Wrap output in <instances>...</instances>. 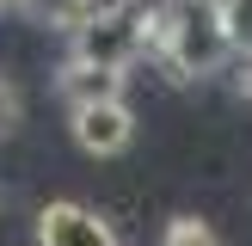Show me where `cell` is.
<instances>
[{
  "instance_id": "6da1fadb",
  "label": "cell",
  "mask_w": 252,
  "mask_h": 246,
  "mask_svg": "<svg viewBox=\"0 0 252 246\" xmlns=\"http://www.w3.org/2000/svg\"><path fill=\"white\" fill-rule=\"evenodd\" d=\"M148 43H154L160 62H166L172 74H185V80L221 74V68H228V56H234V49H228V31H221L216 0H160Z\"/></svg>"
},
{
  "instance_id": "7a4b0ae2",
  "label": "cell",
  "mask_w": 252,
  "mask_h": 246,
  "mask_svg": "<svg viewBox=\"0 0 252 246\" xmlns=\"http://www.w3.org/2000/svg\"><path fill=\"white\" fill-rule=\"evenodd\" d=\"M148 31H154V6L148 0H98V12L74 31L68 62L105 68V74H129V62L148 49Z\"/></svg>"
},
{
  "instance_id": "3957f363",
  "label": "cell",
  "mask_w": 252,
  "mask_h": 246,
  "mask_svg": "<svg viewBox=\"0 0 252 246\" xmlns=\"http://www.w3.org/2000/svg\"><path fill=\"white\" fill-rule=\"evenodd\" d=\"M68 135H74V148H80V154H93V160H117L123 148L135 142V111H129V98H111V105H80V111H68Z\"/></svg>"
},
{
  "instance_id": "277c9868",
  "label": "cell",
  "mask_w": 252,
  "mask_h": 246,
  "mask_svg": "<svg viewBox=\"0 0 252 246\" xmlns=\"http://www.w3.org/2000/svg\"><path fill=\"white\" fill-rule=\"evenodd\" d=\"M37 246H123L111 234V221L98 209L74 203V197H56V203L37 209Z\"/></svg>"
},
{
  "instance_id": "5b68a950",
  "label": "cell",
  "mask_w": 252,
  "mask_h": 246,
  "mask_svg": "<svg viewBox=\"0 0 252 246\" xmlns=\"http://www.w3.org/2000/svg\"><path fill=\"white\" fill-rule=\"evenodd\" d=\"M62 98H68V111L80 105H111V98H123V74H105V68H80V62H62Z\"/></svg>"
},
{
  "instance_id": "8992f818",
  "label": "cell",
  "mask_w": 252,
  "mask_h": 246,
  "mask_svg": "<svg viewBox=\"0 0 252 246\" xmlns=\"http://www.w3.org/2000/svg\"><path fill=\"white\" fill-rule=\"evenodd\" d=\"M216 12H221V31H228V49L252 56V0H216Z\"/></svg>"
},
{
  "instance_id": "52a82bcc",
  "label": "cell",
  "mask_w": 252,
  "mask_h": 246,
  "mask_svg": "<svg viewBox=\"0 0 252 246\" xmlns=\"http://www.w3.org/2000/svg\"><path fill=\"white\" fill-rule=\"evenodd\" d=\"M25 6H37V12H49V19H56L62 25V31H80V25L86 19H93V12H98V0H25Z\"/></svg>"
},
{
  "instance_id": "ba28073f",
  "label": "cell",
  "mask_w": 252,
  "mask_h": 246,
  "mask_svg": "<svg viewBox=\"0 0 252 246\" xmlns=\"http://www.w3.org/2000/svg\"><path fill=\"white\" fill-rule=\"evenodd\" d=\"M160 246H221V240H216V228H209L203 215H172Z\"/></svg>"
},
{
  "instance_id": "9c48e42d",
  "label": "cell",
  "mask_w": 252,
  "mask_h": 246,
  "mask_svg": "<svg viewBox=\"0 0 252 246\" xmlns=\"http://www.w3.org/2000/svg\"><path fill=\"white\" fill-rule=\"evenodd\" d=\"M19 111H25V105H19V86L0 74V135H12V129H19Z\"/></svg>"
},
{
  "instance_id": "30bf717a",
  "label": "cell",
  "mask_w": 252,
  "mask_h": 246,
  "mask_svg": "<svg viewBox=\"0 0 252 246\" xmlns=\"http://www.w3.org/2000/svg\"><path fill=\"white\" fill-rule=\"evenodd\" d=\"M234 86H240V98H252V56H246V68H240V80H234Z\"/></svg>"
}]
</instances>
